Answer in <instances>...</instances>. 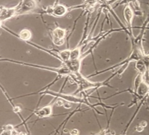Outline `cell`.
<instances>
[{
  "instance_id": "6da1fadb",
  "label": "cell",
  "mask_w": 149,
  "mask_h": 135,
  "mask_svg": "<svg viewBox=\"0 0 149 135\" xmlns=\"http://www.w3.org/2000/svg\"><path fill=\"white\" fill-rule=\"evenodd\" d=\"M70 77L78 85V88H77V91L74 92V95L88 90L89 88H92V87H97L98 88H100V87H104V86H108V87H112V86L108 85L109 82L107 80L101 82V83H93V82L89 81L88 78L84 77L81 74V72L77 74H72V75H70Z\"/></svg>"
},
{
  "instance_id": "7a4b0ae2",
  "label": "cell",
  "mask_w": 149,
  "mask_h": 135,
  "mask_svg": "<svg viewBox=\"0 0 149 135\" xmlns=\"http://www.w3.org/2000/svg\"><path fill=\"white\" fill-rule=\"evenodd\" d=\"M6 60L10 61V62H13V63L15 64H17L22 65V66H30V67L37 68V69H43V70L55 72V73L57 74V75L61 76V77H63V76H67V75L70 76L71 75V72L68 70L67 67H66L63 64L61 65V66H60V67L54 68V67H50V66H42V65H39V64H35L27 63V62H19V61H16V60H11V59H6Z\"/></svg>"
},
{
  "instance_id": "3957f363",
  "label": "cell",
  "mask_w": 149,
  "mask_h": 135,
  "mask_svg": "<svg viewBox=\"0 0 149 135\" xmlns=\"http://www.w3.org/2000/svg\"><path fill=\"white\" fill-rule=\"evenodd\" d=\"M66 30L61 27H57L52 31V41L56 46H61L66 41Z\"/></svg>"
},
{
  "instance_id": "277c9868",
  "label": "cell",
  "mask_w": 149,
  "mask_h": 135,
  "mask_svg": "<svg viewBox=\"0 0 149 135\" xmlns=\"http://www.w3.org/2000/svg\"><path fill=\"white\" fill-rule=\"evenodd\" d=\"M37 3L36 0H23L18 4L17 15H24L36 10Z\"/></svg>"
},
{
  "instance_id": "5b68a950",
  "label": "cell",
  "mask_w": 149,
  "mask_h": 135,
  "mask_svg": "<svg viewBox=\"0 0 149 135\" xmlns=\"http://www.w3.org/2000/svg\"><path fill=\"white\" fill-rule=\"evenodd\" d=\"M84 58L81 57L77 59H69L67 62H63V64L67 67L68 70L71 72V75L72 74L79 73L81 67V62Z\"/></svg>"
},
{
  "instance_id": "8992f818",
  "label": "cell",
  "mask_w": 149,
  "mask_h": 135,
  "mask_svg": "<svg viewBox=\"0 0 149 135\" xmlns=\"http://www.w3.org/2000/svg\"><path fill=\"white\" fill-rule=\"evenodd\" d=\"M70 10V8H68L66 6L61 4H58L55 5L54 7L47 10L46 13L48 14L53 15V16L56 17H62L65 16Z\"/></svg>"
},
{
  "instance_id": "52a82bcc",
  "label": "cell",
  "mask_w": 149,
  "mask_h": 135,
  "mask_svg": "<svg viewBox=\"0 0 149 135\" xmlns=\"http://www.w3.org/2000/svg\"><path fill=\"white\" fill-rule=\"evenodd\" d=\"M17 9L18 5L15 7H12V8L3 7V8L0 9V20L1 22H4V21L11 19L13 17L17 15Z\"/></svg>"
},
{
  "instance_id": "ba28073f",
  "label": "cell",
  "mask_w": 149,
  "mask_h": 135,
  "mask_svg": "<svg viewBox=\"0 0 149 135\" xmlns=\"http://www.w3.org/2000/svg\"><path fill=\"white\" fill-rule=\"evenodd\" d=\"M56 100H57V98H55L54 101H56ZM54 101H52V103H51L48 105L43 106V107L36 110L34 112V114L40 119L51 116L53 114V104H54Z\"/></svg>"
},
{
  "instance_id": "9c48e42d",
  "label": "cell",
  "mask_w": 149,
  "mask_h": 135,
  "mask_svg": "<svg viewBox=\"0 0 149 135\" xmlns=\"http://www.w3.org/2000/svg\"><path fill=\"white\" fill-rule=\"evenodd\" d=\"M123 15H124V18L127 25V30H128L129 33L131 36L132 33H133L132 32V24H133L134 13H133V10H132L130 6H126L124 9Z\"/></svg>"
},
{
  "instance_id": "30bf717a",
  "label": "cell",
  "mask_w": 149,
  "mask_h": 135,
  "mask_svg": "<svg viewBox=\"0 0 149 135\" xmlns=\"http://www.w3.org/2000/svg\"><path fill=\"white\" fill-rule=\"evenodd\" d=\"M13 34L16 36L18 38H19L20 40L23 41L25 42L30 41L32 38V32L29 29H26V28L22 29L19 32L18 35H16L15 33H13Z\"/></svg>"
},
{
  "instance_id": "8fae6325",
  "label": "cell",
  "mask_w": 149,
  "mask_h": 135,
  "mask_svg": "<svg viewBox=\"0 0 149 135\" xmlns=\"http://www.w3.org/2000/svg\"><path fill=\"white\" fill-rule=\"evenodd\" d=\"M148 91H149L148 85L145 83V82L142 81L141 84L139 85V86L138 87V88L136 89V92H137L138 96L143 97L148 93Z\"/></svg>"
},
{
  "instance_id": "7c38bea8",
  "label": "cell",
  "mask_w": 149,
  "mask_h": 135,
  "mask_svg": "<svg viewBox=\"0 0 149 135\" xmlns=\"http://www.w3.org/2000/svg\"><path fill=\"white\" fill-rule=\"evenodd\" d=\"M58 56L60 57L61 62H67L70 59V54H71V50L70 49H64L62 51H58Z\"/></svg>"
},
{
  "instance_id": "4fadbf2b",
  "label": "cell",
  "mask_w": 149,
  "mask_h": 135,
  "mask_svg": "<svg viewBox=\"0 0 149 135\" xmlns=\"http://www.w3.org/2000/svg\"><path fill=\"white\" fill-rule=\"evenodd\" d=\"M136 68L137 70L139 72L140 74H141L142 75H143L146 72V68L145 64H144L143 62L142 59H139L136 61Z\"/></svg>"
},
{
  "instance_id": "5bb4252c",
  "label": "cell",
  "mask_w": 149,
  "mask_h": 135,
  "mask_svg": "<svg viewBox=\"0 0 149 135\" xmlns=\"http://www.w3.org/2000/svg\"><path fill=\"white\" fill-rule=\"evenodd\" d=\"M99 0H84V3L85 5L86 6H89V7H92L95 4H97V2Z\"/></svg>"
},
{
  "instance_id": "9a60e30c",
  "label": "cell",
  "mask_w": 149,
  "mask_h": 135,
  "mask_svg": "<svg viewBox=\"0 0 149 135\" xmlns=\"http://www.w3.org/2000/svg\"><path fill=\"white\" fill-rule=\"evenodd\" d=\"M69 133L71 135H79V131L77 129H73L70 131Z\"/></svg>"
},
{
  "instance_id": "2e32d148",
  "label": "cell",
  "mask_w": 149,
  "mask_h": 135,
  "mask_svg": "<svg viewBox=\"0 0 149 135\" xmlns=\"http://www.w3.org/2000/svg\"><path fill=\"white\" fill-rule=\"evenodd\" d=\"M12 131H13V130L4 129L0 135H12Z\"/></svg>"
},
{
  "instance_id": "e0dca14e",
  "label": "cell",
  "mask_w": 149,
  "mask_h": 135,
  "mask_svg": "<svg viewBox=\"0 0 149 135\" xmlns=\"http://www.w3.org/2000/svg\"><path fill=\"white\" fill-rule=\"evenodd\" d=\"M109 133V131L107 129H104L103 130V131H102L100 133V134H97L96 135H106L107 134H108Z\"/></svg>"
},
{
  "instance_id": "ac0fdd59",
  "label": "cell",
  "mask_w": 149,
  "mask_h": 135,
  "mask_svg": "<svg viewBox=\"0 0 149 135\" xmlns=\"http://www.w3.org/2000/svg\"><path fill=\"white\" fill-rule=\"evenodd\" d=\"M18 135H27V134L25 132H19Z\"/></svg>"
},
{
  "instance_id": "d6986e66",
  "label": "cell",
  "mask_w": 149,
  "mask_h": 135,
  "mask_svg": "<svg viewBox=\"0 0 149 135\" xmlns=\"http://www.w3.org/2000/svg\"><path fill=\"white\" fill-rule=\"evenodd\" d=\"M147 103H148V105L149 106V98H148V100H147Z\"/></svg>"
},
{
  "instance_id": "ffe728a7",
  "label": "cell",
  "mask_w": 149,
  "mask_h": 135,
  "mask_svg": "<svg viewBox=\"0 0 149 135\" xmlns=\"http://www.w3.org/2000/svg\"><path fill=\"white\" fill-rule=\"evenodd\" d=\"M1 24H2V22H1V21L0 20V27L1 26Z\"/></svg>"
},
{
  "instance_id": "44dd1931",
  "label": "cell",
  "mask_w": 149,
  "mask_h": 135,
  "mask_svg": "<svg viewBox=\"0 0 149 135\" xmlns=\"http://www.w3.org/2000/svg\"><path fill=\"white\" fill-rule=\"evenodd\" d=\"M119 135H123V134H119Z\"/></svg>"
}]
</instances>
